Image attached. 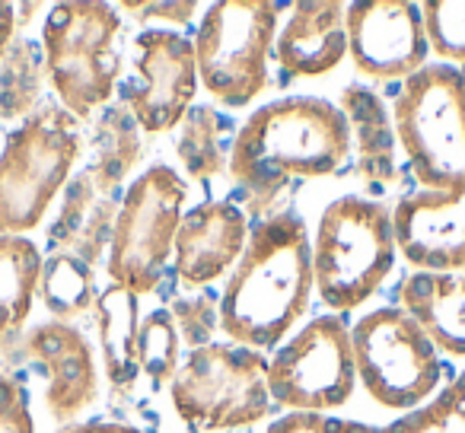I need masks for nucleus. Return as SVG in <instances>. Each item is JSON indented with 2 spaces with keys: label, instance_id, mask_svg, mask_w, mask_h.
I'll return each instance as SVG.
<instances>
[{
  "label": "nucleus",
  "instance_id": "1",
  "mask_svg": "<svg viewBox=\"0 0 465 433\" xmlns=\"http://www.w3.org/2000/svg\"><path fill=\"white\" fill-rule=\"evenodd\" d=\"M351 131L335 103L293 96L262 105L236 131L226 172L240 185L246 211L268 221L281 194L303 179H322L348 162Z\"/></svg>",
  "mask_w": 465,
  "mask_h": 433
},
{
  "label": "nucleus",
  "instance_id": "2",
  "mask_svg": "<svg viewBox=\"0 0 465 433\" xmlns=\"http://www.w3.org/2000/svg\"><path fill=\"white\" fill-rule=\"evenodd\" d=\"M312 249L303 221L281 213L255 227L220 297V329L242 348H274L310 310Z\"/></svg>",
  "mask_w": 465,
  "mask_h": 433
},
{
  "label": "nucleus",
  "instance_id": "3",
  "mask_svg": "<svg viewBox=\"0 0 465 433\" xmlns=\"http://www.w3.org/2000/svg\"><path fill=\"white\" fill-rule=\"evenodd\" d=\"M392 213L380 201L348 194L325 207L312 242V278L322 303L351 312L367 303L395 265Z\"/></svg>",
  "mask_w": 465,
  "mask_h": 433
},
{
  "label": "nucleus",
  "instance_id": "4",
  "mask_svg": "<svg viewBox=\"0 0 465 433\" xmlns=\"http://www.w3.org/2000/svg\"><path fill=\"white\" fill-rule=\"evenodd\" d=\"M395 137L427 192L465 185V74L430 64L405 80L392 105Z\"/></svg>",
  "mask_w": 465,
  "mask_h": 433
},
{
  "label": "nucleus",
  "instance_id": "5",
  "mask_svg": "<svg viewBox=\"0 0 465 433\" xmlns=\"http://www.w3.org/2000/svg\"><path fill=\"white\" fill-rule=\"evenodd\" d=\"M80 150V122L58 105L33 112L7 137L0 153V236L39 227L54 194L71 179Z\"/></svg>",
  "mask_w": 465,
  "mask_h": 433
},
{
  "label": "nucleus",
  "instance_id": "6",
  "mask_svg": "<svg viewBox=\"0 0 465 433\" xmlns=\"http://www.w3.org/2000/svg\"><path fill=\"white\" fill-rule=\"evenodd\" d=\"M122 16L109 4L96 0H67L52 7L42 29V54L54 93L74 118H90L109 103L122 61L115 39Z\"/></svg>",
  "mask_w": 465,
  "mask_h": 433
},
{
  "label": "nucleus",
  "instance_id": "7",
  "mask_svg": "<svg viewBox=\"0 0 465 433\" xmlns=\"http://www.w3.org/2000/svg\"><path fill=\"white\" fill-rule=\"evenodd\" d=\"M173 408L192 430H232L272 411L268 360L262 350L204 344L173 376Z\"/></svg>",
  "mask_w": 465,
  "mask_h": 433
},
{
  "label": "nucleus",
  "instance_id": "8",
  "mask_svg": "<svg viewBox=\"0 0 465 433\" xmlns=\"http://www.w3.org/2000/svg\"><path fill=\"white\" fill-rule=\"evenodd\" d=\"M278 14L268 0H220L207 10L194 35V64L217 103L242 109L268 86Z\"/></svg>",
  "mask_w": 465,
  "mask_h": 433
},
{
  "label": "nucleus",
  "instance_id": "9",
  "mask_svg": "<svg viewBox=\"0 0 465 433\" xmlns=\"http://www.w3.org/2000/svg\"><path fill=\"white\" fill-rule=\"evenodd\" d=\"M188 185L169 166H150L124 192L109 242V278L134 297L156 290L182 223Z\"/></svg>",
  "mask_w": 465,
  "mask_h": 433
},
{
  "label": "nucleus",
  "instance_id": "10",
  "mask_svg": "<svg viewBox=\"0 0 465 433\" xmlns=\"http://www.w3.org/2000/svg\"><path fill=\"white\" fill-rule=\"evenodd\" d=\"M351 348L363 389L395 411L424 401L443 376L433 341L405 310L367 312L351 329Z\"/></svg>",
  "mask_w": 465,
  "mask_h": 433
},
{
  "label": "nucleus",
  "instance_id": "11",
  "mask_svg": "<svg viewBox=\"0 0 465 433\" xmlns=\"http://www.w3.org/2000/svg\"><path fill=\"white\" fill-rule=\"evenodd\" d=\"M357 386L351 331L338 316L312 319L268 363V392L281 408L322 414L341 408Z\"/></svg>",
  "mask_w": 465,
  "mask_h": 433
},
{
  "label": "nucleus",
  "instance_id": "12",
  "mask_svg": "<svg viewBox=\"0 0 465 433\" xmlns=\"http://www.w3.org/2000/svg\"><path fill=\"white\" fill-rule=\"evenodd\" d=\"M137 84H124V109L147 134L173 131L192 109L198 64L194 42L169 29H147L134 39Z\"/></svg>",
  "mask_w": 465,
  "mask_h": 433
},
{
  "label": "nucleus",
  "instance_id": "13",
  "mask_svg": "<svg viewBox=\"0 0 465 433\" xmlns=\"http://www.w3.org/2000/svg\"><path fill=\"white\" fill-rule=\"evenodd\" d=\"M348 52L357 71L373 80L411 77L424 67L427 29L420 4L408 0H361L344 14Z\"/></svg>",
  "mask_w": 465,
  "mask_h": 433
},
{
  "label": "nucleus",
  "instance_id": "14",
  "mask_svg": "<svg viewBox=\"0 0 465 433\" xmlns=\"http://www.w3.org/2000/svg\"><path fill=\"white\" fill-rule=\"evenodd\" d=\"M395 249L418 271L465 268V185L405 194L392 211Z\"/></svg>",
  "mask_w": 465,
  "mask_h": 433
},
{
  "label": "nucleus",
  "instance_id": "15",
  "mask_svg": "<svg viewBox=\"0 0 465 433\" xmlns=\"http://www.w3.org/2000/svg\"><path fill=\"white\" fill-rule=\"evenodd\" d=\"M23 350L45 373V405L58 424H71L96 401L99 379L86 338L67 322H42L23 341Z\"/></svg>",
  "mask_w": 465,
  "mask_h": 433
},
{
  "label": "nucleus",
  "instance_id": "16",
  "mask_svg": "<svg viewBox=\"0 0 465 433\" xmlns=\"http://www.w3.org/2000/svg\"><path fill=\"white\" fill-rule=\"evenodd\" d=\"M246 217L232 201H204L182 217L175 233V274L185 287H204L236 265L246 249Z\"/></svg>",
  "mask_w": 465,
  "mask_h": 433
},
{
  "label": "nucleus",
  "instance_id": "17",
  "mask_svg": "<svg viewBox=\"0 0 465 433\" xmlns=\"http://www.w3.org/2000/svg\"><path fill=\"white\" fill-rule=\"evenodd\" d=\"M348 7L338 0L293 4L291 20L274 39V58L287 77H322L348 54Z\"/></svg>",
  "mask_w": 465,
  "mask_h": 433
},
{
  "label": "nucleus",
  "instance_id": "18",
  "mask_svg": "<svg viewBox=\"0 0 465 433\" xmlns=\"http://www.w3.org/2000/svg\"><path fill=\"white\" fill-rule=\"evenodd\" d=\"M399 300L433 348L465 357V274L418 271L401 280Z\"/></svg>",
  "mask_w": 465,
  "mask_h": 433
},
{
  "label": "nucleus",
  "instance_id": "19",
  "mask_svg": "<svg viewBox=\"0 0 465 433\" xmlns=\"http://www.w3.org/2000/svg\"><path fill=\"white\" fill-rule=\"evenodd\" d=\"M341 115L348 118L351 143L357 147V175L370 188H386L399 179L395 172V128L386 103L370 86H344Z\"/></svg>",
  "mask_w": 465,
  "mask_h": 433
},
{
  "label": "nucleus",
  "instance_id": "20",
  "mask_svg": "<svg viewBox=\"0 0 465 433\" xmlns=\"http://www.w3.org/2000/svg\"><path fill=\"white\" fill-rule=\"evenodd\" d=\"M137 300L124 287H105L96 297V325H99V348L109 386L115 395H128L141 373V354H137V338H141V310Z\"/></svg>",
  "mask_w": 465,
  "mask_h": 433
},
{
  "label": "nucleus",
  "instance_id": "21",
  "mask_svg": "<svg viewBox=\"0 0 465 433\" xmlns=\"http://www.w3.org/2000/svg\"><path fill=\"white\" fill-rule=\"evenodd\" d=\"M42 255L23 236H0V350H10L23 335L35 293H39Z\"/></svg>",
  "mask_w": 465,
  "mask_h": 433
},
{
  "label": "nucleus",
  "instance_id": "22",
  "mask_svg": "<svg viewBox=\"0 0 465 433\" xmlns=\"http://www.w3.org/2000/svg\"><path fill=\"white\" fill-rule=\"evenodd\" d=\"M179 124L182 128L175 137V153H179L185 172L207 188L230 166V150L236 141L232 122L211 105H192Z\"/></svg>",
  "mask_w": 465,
  "mask_h": 433
},
{
  "label": "nucleus",
  "instance_id": "23",
  "mask_svg": "<svg viewBox=\"0 0 465 433\" xmlns=\"http://www.w3.org/2000/svg\"><path fill=\"white\" fill-rule=\"evenodd\" d=\"M141 156V137H137V122L124 105H109L96 118L90 134V162L84 172L99 188V194H115L122 179L131 172V166Z\"/></svg>",
  "mask_w": 465,
  "mask_h": 433
},
{
  "label": "nucleus",
  "instance_id": "24",
  "mask_svg": "<svg viewBox=\"0 0 465 433\" xmlns=\"http://www.w3.org/2000/svg\"><path fill=\"white\" fill-rule=\"evenodd\" d=\"M39 297L45 310L61 322L86 316L99 297L93 268L71 252H52V259L42 261Z\"/></svg>",
  "mask_w": 465,
  "mask_h": 433
},
{
  "label": "nucleus",
  "instance_id": "25",
  "mask_svg": "<svg viewBox=\"0 0 465 433\" xmlns=\"http://www.w3.org/2000/svg\"><path fill=\"white\" fill-rule=\"evenodd\" d=\"M42 67H45V54L35 42L16 39L10 45V52L0 61V118L4 122L26 118L29 109L39 103Z\"/></svg>",
  "mask_w": 465,
  "mask_h": 433
},
{
  "label": "nucleus",
  "instance_id": "26",
  "mask_svg": "<svg viewBox=\"0 0 465 433\" xmlns=\"http://www.w3.org/2000/svg\"><path fill=\"white\" fill-rule=\"evenodd\" d=\"M137 354H141V373H147L150 386L163 389L173 382V376L179 373V329L169 310H153L141 322Z\"/></svg>",
  "mask_w": 465,
  "mask_h": 433
},
{
  "label": "nucleus",
  "instance_id": "27",
  "mask_svg": "<svg viewBox=\"0 0 465 433\" xmlns=\"http://www.w3.org/2000/svg\"><path fill=\"white\" fill-rule=\"evenodd\" d=\"M380 433H465V373L446 386L430 405L418 408L408 418L380 427Z\"/></svg>",
  "mask_w": 465,
  "mask_h": 433
},
{
  "label": "nucleus",
  "instance_id": "28",
  "mask_svg": "<svg viewBox=\"0 0 465 433\" xmlns=\"http://www.w3.org/2000/svg\"><path fill=\"white\" fill-rule=\"evenodd\" d=\"M420 16H424L427 42L433 52L446 61L465 64V0L462 4H452V0L420 4Z\"/></svg>",
  "mask_w": 465,
  "mask_h": 433
},
{
  "label": "nucleus",
  "instance_id": "29",
  "mask_svg": "<svg viewBox=\"0 0 465 433\" xmlns=\"http://www.w3.org/2000/svg\"><path fill=\"white\" fill-rule=\"evenodd\" d=\"M99 198H103V194H99V188L93 185L86 172H77L74 179H67L58 221H54L52 230H48L52 249H58V252H67V249H71L74 236H77V230L84 227V221L90 217V211L96 207Z\"/></svg>",
  "mask_w": 465,
  "mask_h": 433
},
{
  "label": "nucleus",
  "instance_id": "30",
  "mask_svg": "<svg viewBox=\"0 0 465 433\" xmlns=\"http://www.w3.org/2000/svg\"><path fill=\"white\" fill-rule=\"evenodd\" d=\"M169 316L179 329V338L192 350L211 344V335L220 329V310L213 297H173Z\"/></svg>",
  "mask_w": 465,
  "mask_h": 433
},
{
  "label": "nucleus",
  "instance_id": "31",
  "mask_svg": "<svg viewBox=\"0 0 465 433\" xmlns=\"http://www.w3.org/2000/svg\"><path fill=\"white\" fill-rule=\"evenodd\" d=\"M268 433H380V427L357 424V420L329 418V414L291 411L268 427Z\"/></svg>",
  "mask_w": 465,
  "mask_h": 433
},
{
  "label": "nucleus",
  "instance_id": "32",
  "mask_svg": "<svg viewBox=\"0 0 465 433\" xmlns=\"http://www.w3.org/2000/svg\"><path fill=\"white\" fill-rule=\"evenodd\" d=\"M0 433H35L26 389L0 373Z\"/></svg>",
  "mask_w": 465,
  "mask_h": 433
},
{
  "label": "nucleus",
  "instance_id": "33",
  "mask_svg": "<svg viewBox=\"0 0 465 433\" xmlns=\"http://www.w3.org/2000/svg\"><path fill=\"white\" fill-rule=\"evenodd\" d=\"M124 14H131V20L147 23V20H166V23H182L185 26L194 16L192 0H160V4H141V0H124Z\"/></svg>",
  "mask_w": 465,
  "mask_h": 433
},
{
  "label": "nucleus",
  "instance_id": "34",
  "mask_svg": "<svg viewBox=\"0 0 465 433\" xmlns=\"http://www.w3.org/2000/svg\"><path fill=\"white\" fill-rule=\"evenodd\" d=\"M14 33H16V7L0 0V61H4V54L14 45Z\"/></svg>",
  "mask_w": 465,
  "mask_h": 433
},
{
  "label": "nucleus",
  "instance_id": "35",
  "mask_svg": "<svg viewBox=\"0 0 465 433\" xmlns=\"http://www.w3.org/2000/svg\"><path fill=\"white\" fill-rule=\"evenodd\" d=\"M61 433H143L131 424H112V420H90V424H80V427H67Z\"/></svg>",
  "mask_w": 465,
  "mask_h": 433
}]
</instances>
